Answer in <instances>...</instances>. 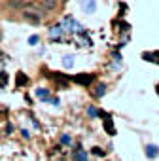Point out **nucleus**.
<instances>
[{"label":"nucleus","mask_w":159,"mask_h":161,"mask_svg":"<svg viewBox=\"0 0 159 161\" xmlns=\"http://www.w3.org/2000/svg\"><path fill=\"white\" fill-rule=\"evenodd\" d=\"M63 65L66 66V68H70V66L74 65V57H72V55H64V57H63Z\"/></svg>","instance_id":"2eb2a0df"},{"label":"nucleus","mask_w":159,"mask_h":161,"mask_svg":"<svg viewBox=\"0 0 159 161\" xmlns=\"http://www.w3.org/2000/svg\"><path fill=\"white\" fill-rule=\"evenodd\" d=\"M78 36H80V46H84V48H91V38L85 32H80Z\"/></svg>","instance_id":"9b49d317"},{"label":"nucleus","mask_w":159,"mask_h":161,"mask_svg":"<svg viewBox=\"0 0 159 161\" xmlns=\"http://www.w3.org/2000/svg\"><path fill=\"white\" fill-rule=\"evenodd\" d=\"M157 154H159V148H157V146H153V144H148V146H146V155H148L150 159L157 157Z\"/></svg>","instance_id":"1a4fd4ad"},{"label":"nucleus","mask_w":159,"mask_h":161,"mask_svg":"<svg viewBox=\"0 0 159 161\" xmlns=\"http://www.w3.org/2000/svg\"><path fill=\"white\" fill-rule=\"evenodd\" d=\"M0 40H2V30H0Z\"/></svg>","instance_id":"5701e85b"},{"label":"nucleus","mask_w":159,"mask_h":161,"mask_svg":"<svg viewBox=\"0 0 159 161\" xmlns=\"http://www.w3.org/2000/svg\"><path fill=\"white\" fill-rule=\"evenodd\" d=\"M8 4H10V8L19 10V8H23V6H25V0H8Z\"/></svg>","instance_id":"4468645a"},{"label":"nucleus","mask_w":159,"mask_h":161,"mask_svg":"<svg viewBox=\"0 0 159 161\" xmlns=\"http://www.w3.org/2000/svg\"><path fill=\"white\" fill-rule=\"evenodd\" d=\"M21 135H23V138H30V133L27 131V129H21Z\"/></svg>","instance_id":"412c9836"},{"label":"nucleus","mask_w":159,"mask_h":161,"mask_svg":"<svg viewBox=\"0 0 159 161\" xmlns=\"http://www.w3.org/2000/svg\"><path fill=\"white\" fill-rule=\"evenodd\" d=\"M81 2V8H84L85 13H95L97 12V2L95 0H80Z\"/></svg>","instance_id":"423d86ee"},{"label":"nucleus","mask_w":159,"mask_h":161,"mask_svg":"<svg viewBox=\"0 0 159 161\" xmlns=\"http://www.w3.org/2000/svg\"><path fill=\"white\" fill-rule=\"evenodd\" d=\"M8 84V74L4 70H0V87H6Z\"/></svg>","instance_id":"dca6fc26"},{"label":"nucleus","mask_w":159,"mask_h":161,"mask_svg":"<svg viewBox=\"0 0 159 161\" xmlns=\"http://www.w3.org/2000/svg\"><path fill=\"white\" fill-rule=\"evenodd\" d=\"M23 17H25V21H29L32 25H40V21H42V15H40V12L34 10V8H27L23 12Z\"/></svg>","instance_id":"f03ea898"},{"label":"nucleus","mask_w":159,"mask_h":161,"mask_svg":"<svg viewBox=\"0 0 159 161\" xmlns=\"http://www.w3.org/2000/svg\"><path fill=\"white\" fill-rule=\"evenodd\" d=\"M93 154H95V155H100V157L104 155V152H102V150H99V148H95V150H93Z\"/></svg>","instance_id":"4be33fe9"},{"label":"nucleus","mask_w":159,"mask_h":161,"mask_svg":"<svg viewBox=\"0 0 159 161\" xmlns=\"http://www.w3.org/2000/svg\"><path fill=\"white\" fill-rule=\"evenodd\" d=\"M34 93H36V97H38V99H42L44 102H48V101H49V91H48V89H44V87H38V89L34 91Z\"/></svg>","instance_id":"9d476101"},{"label":"nucleus","mask_w":159,"mask_h":161,"mask_svg":"<svg viewBox=\"0 0 159 161\" xmlns=\"http://www.w3.org/2000/svg\"><path fill=\"white\" fill-rule=\"evenodd\" d=\"M63 34H64V29H63V25H53V27L49 29V36L55 40V42H63Z\"/></svg>","instance_id":"7ed1b4c3"},{"label":"nucleus","mask_w":159,"mask_h":161,"mask_svg":"<svg viewBox=\"0 0 159 161\" xmlns=\"http://www.w3.org/2000/svg\"><path fill=\"white\" fill-rule=\"evenodd\" d=\"M63 2H66V0H63Z\"/></svg>","instance_id":"393cba45"},{"label":"nucleus","mask_w":159,"mask_h":161,"mask_svg":"<svg viewBox=\"0 0 159 161\" xmlns=\"http://www.w3.org/2000/svg\"><path fill=\"white\" fill-rule=\"evenodd\" d=\"M97 97H102V95H104V93H106V85L104 84H100V85H97Z\"/></svg>","instance_id":"f3484780"},{"label":"nucleus","mask_w":159,"mask_h":161,"mask_svg":"<svg viewBox=\"0 0 159 161\" xmlns=\"http://www.w3.org/2000/svg\"><path fill=\"white\" fill-rule=\"evenodd\" d=\"M100 116H102V119H104V129H106V133H108V135H116V129H114V123H112V118H110L106 112H100Z\"/></svg>","instance_id":"39448f33"},{"label":"nucleus","mask_w":159,"mask_h":161,"mask_svg":"<svg viewBox=\"0 0 159 161\" xmlns=\"http://www.w3.org/2000/svg\"><path fill=\"white\" fill-rule=\"evenodd\" d=\"M61 142L63 144H72V140H70L68 135H63V137H61Z\"/></svg>","instance_id":"6ab92c4d"},{"label":"nucleus","mask_w":159,"mask_h":161,"mask_svg":"<svg viewBox=\"0 0 159 161\" xmlns=\"http://www.w3.org/2000/svg\"><path fill=\"white\" fill-rule=\"evenodd\" d=\"M72 159H74V161H87V154L84 152V150H81L80 144L72 150Z\"/></svg>","instance_id":"0eeeda50"},{"label":"nucleus","mask_w":159,"mask_h":161,"mask_svg":"<svg viewBox=\"0 0 159 161\" xmlns=\"http://www.w3.org/2000/svg\"><path fill=\"white\" fill-rule=\"evenodd\" d=\"M157 93H159V85H157Z\"/></svg>","instance_id":"b1692460"},{"label":"nucleus","mask_w":159,"mask_h":161,"mask_svg":"<svg viewBox=\"0 0 159 161\" xmlns=\"http://www.w3.org/2000/svg\"><path fill=\"white\" fill-rule=\"evenodd\" d=\"M27 82H29V78L23 74V72H17V78H15V84H17V87H23V85H27Z\"/></svg>","instance_id":"f8f14e48"},{"label":"nucleus","mask_w":159,"mask_h":161,"mask_svg":"<svg viewBox=\"0 0 159 161\" xmlns=\"http://www.w3.org/2000/svg\"><path fill=\"white\" fill-rule=\"evenodd\" d=\"M61 25H63V29H64L66 34H80V32H84V27H81V25L76 21L72 15H66Z\"/></svg>","instance_id":"f257e3e1"},{"label":"nucleus","mask_w":159,"mask_h":161,"mask_svg":"<svg viewBox=\"0 0 159 161\" xmlns=\"http://www.w3.org/2000/svg\"><path fill=\"white\" fill-rule=\"evenodd\" d=\"M38 40H40V38H38L36 34H34V36H30V38H29V44H30V46H36V44H38Z\"/></svg>","instance_id":"a211bd4d"},{"label":"nucleus","mask_w":159,"mask_h":161,"mask_svg":"<svg viewBox=\"0 0 159 161\" xmlns=\"http://www.w3.org/2000/svg\"><path fill=\"white\" fill-rule=\"evenodd\" d=\"M87 114H89L91 118H95L97 116V110H95V108H87Z\"/></svg>","instance_id":"aec40b11"},{"label":"nucleus","mask_w":159,"mask_h":161,"mask_svg":"<svg viewBox=\"0 0 159 161\" xmlns=\"http://www.w3.org/2000/svg\"><path fill=\"white\" fill-rule=\"evenodd\" d=\"M55 82H57V84H59V87H63V89H64V87H68V78H66V76L55 74Z\"/></svg>","instance_id":"ddd939ff"},{"label":"nucleus","mask_w":159,"mask_h":161,"mask_svg":"<svg viewBox=\"0 0 159 161\" xmlns=\"http://www.w3.org/2000/svg\"><path fill=\"white\" fill-rule=\"evenodd\" d=\"M40 6H42L45 12H53L57 8V0H40Z\"/></svg>","instance_id":"6e6552de"},{"label":"nucleus","mask_w":159,"mask_h":161,"mask_svg":"<svg viewBox=\"0 0 159 161\" xmlns=\"http://www.w3.org/2000/svg\"><path fill=\"white\" fill-rule=\"evenodd\" d=\"M93 80H95V78L91 74H76L72 78V82H76V84H80V85H91V84H93Z\"/></svg>","instance_id":"20e7f679"}]
</instances>
